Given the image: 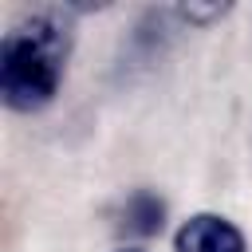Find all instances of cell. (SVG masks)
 <instances>
[{
    "label": "cell",
    "instance_id": "277c9868",
    "mask_svg": "<svg viewBox=\"0 0 252 252\" xmlns=\"http://www.w3.org/2000/svg\"><path fill=\"white\" fill-rule=\"evenodd\" d=\"M228 12V4H181V8H173V16L177 20H185L189 28L197 24V28H205V24H213V20H220Z\"/></svg>",
    "mask_w": 252,
    "mask_h": 252
},
{
    "label": "cell",
    "instance_id": "3957f363",
    "mask_svg": "<svg viewBox=\"0 0 252 252\" xmlns=\"http://www.w3.org/2000/svg\"><path fill=\"white\" fill-rule=\"evenodd\" d=\"M165 224V201L154 189H134L122 201V228L134 236H158Z\"/></svg>",
    "mask_w": 252,
    "mask_h": 252
},
{
    "label": "cell",
    "instance_id": "6da1fadb",
    "mask_svg": "<svg viewBox=\"0 0 252 252\" xmlns=\"http://www.w3.org/2000/svg\"><path fill=\"white\" fill-rule=\"evenodd\" d=\"M75 47L71 8H35L4 32L0 43V98L16 114L43 110L63 83Z\"/></svg>",
    "mask_w": 252,
    "mask_h": 252
},
{
    "label": "cell",
    "instance_id": "7a4b0ae2",
    "mask_svg": "<svg viewBox=\"0 0 252 252\" xmlns=\"http://www.w3.org/2000/svg\"><path fill=\"white\" fill-rule=\"evenodd\" d=\"M173 252H248V244H244V232L228 217L197 213L177 228Z\"/></svg>",
    "mask_w": 252,
    "mask_h": 252
},
{
    "label": "cell",
    "instance_id": "5b68a950",
    "mask_svg": "<svg viewBox=\"0 0 252 252\" xmlns=\"http://www.w3.org/2000/svg\"><path fill=\"white\" fill-rule=\"evenodd\" d=\"M118 252H146V248H118Z\"/></svg>",
    "mask_w": 252,
    "mask_h": 252
}]
</instances>
